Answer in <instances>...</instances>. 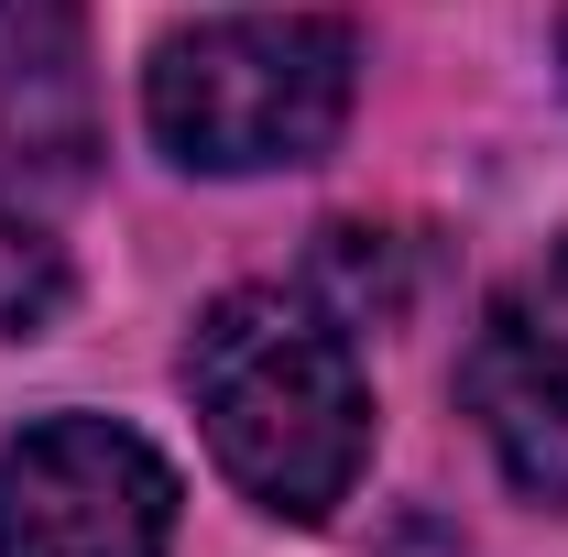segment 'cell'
Returning <instances> with one entry per match:
<instances>
[{"label": "cell", "instance_id": "obj_7", "mask_svg": "<svg viewBox=\"0 0 568 557\" xmlns=\"http://www.w3.org/2000/svg\"><path fill=\"white\" fill-rule=\"evenodd\" d=\"M317 284L351 306V317H394L405 306V252H394V230H328V252H317Z\"/></svg>", "mask_w": 568, "mask_h": 557}, {"label": "cell", "instance_id": "obj_3", "mask_svg": "<svg viewBox=\"0 0 568 557\" xmlns=\"http://www.w3.org/2000/svg\"><path fill=\"white\" fill-rule=\"evenodd\" d=\"M175 470L110 416H44L0 448V557H164Z\"/></svg>", "mask_w": 568, "mask_h": 557}, {"label": "cell", "instance_id": "obj_4", "mask_svg": "<svg viewBox=\"0 0 568 557\" xmlns=\"http://www.w3.org/2000/svg\"><path fill=\"white\" fill-rule=\"evenodd\" d=\"M459 394L503 470L536 503H568V241L493 295L481 340L459 361Z\"/></svg>", "mask_w": 568, "mask_h": 557}, {"label": "cell", "instance_id": "obj_6", "mask_svg": "<svg viewBox=\"0 0 568 557\" xmlns=\"http://www.w3.org/2000/svg\"><path fill=\"white\" fill-rule=\"evenodd\" d=\"M55 317H67V252L22 198H0V340H44Z\"/></svg>", "mask_w": 568, "mask_h": 557}, {"label": "cell", "instance_id": "obj_5", "mask_svg": "<svg viewBox=\"0 0 568 557\" xmlns=\"http://www.w3.org/2000/svg\"><path fill=\"white\" fill-rule=\"evenodd\" d=\"M0 121L77 164L88 142V0H0Z\"/></svg>", "mask_w": 568, "mask_h": 557}, {"label": "cell", "instance_id": "obj_2", "mask_svg": "<svg viewBox=\"0 0 568 557\" xmlns=\"http://www.w3.org/2000/svg\"><path fill=\"white\" fill-rule=\"evenodd\" d=\"M361 88V44L317 11H252V22H197L142 77V121L197 175H274L317 164Z\"/></svg>", "mask_w": 568, "mask_h": 557}, {"label": "cell", "instance_id": "obj_1", "mask_svg": "<svg viewBox=\"0 0 568 557\" xmlns=\"http://www.w3.org/2000/svg\"><path fill=\"white\" fill-rule=\"evenodd\" d=\"M186 405L209 426L219 470L284 525H317L361 482L372 394H361L351 328L317 295H284V284L219 295L186 340Z\"/></svg>", "mask_w": 568, "mask_h": 557}]
</instances>
